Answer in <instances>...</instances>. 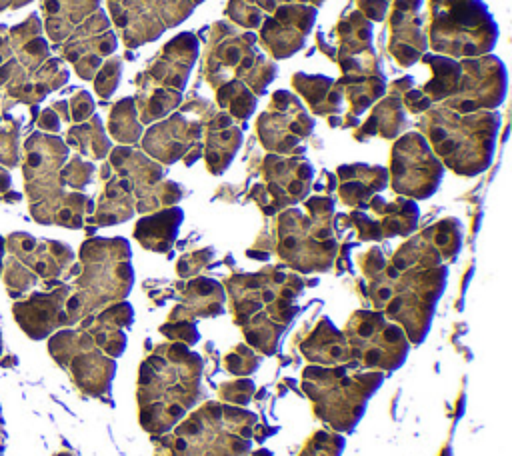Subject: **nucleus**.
<instances>
[{
  "instance_id": "9d476101",
  "label": "nucleus",
  "mask_w": 512,
  "mask_h": 456,
  "mask_svg": "<svg viewBox=\"0 0 512 456\" xmlns=\"http://www.w3.org/2000/svg\"><path fill=\"white\" fill-rule=\"evenodd\" d=\"M506 70L498 58L486 56L460 64V80L454 96L446 100L456 112L490 110L504 100Z\"/></svg>"
},
{
  "instance_id": "9b49d317",
  "label": "nucleus",
  "mask_w": 512,
  "mask_h": 456,
  "mask_svg": "<svg viewBox=\"0 0 512 456\" xmlns=\"http://www.w3.org/2000/svg\"><path fill=\"white\" fill-rule=\"evenodd\" d=\"M314 120L288 92H276L266 114L260 116L258 136L268 150L286 154L312 132Z\"/></svg>"
},
{
  "instance_id": "ddd939ff",
  "label": "nucleus",
  "mask_w": 512,
  "mask_h": 456,
  "mask_svg": "<svg viewBox=\"0 0 512 456\" xmlns=\"http://www.w3.org/2000/svg\"><path fill=\"white\" fill-rule=\"evenodd\" d=\"M202 124L198 118V112L192 108H186L184 112H178L170 116L168 120L152 126L144 136V150L154 156L158 162H174L186 154V150L200 138Z\"/></svg>"
},
{
  "instance_id": "f3484780",
  "label": "nucleus",
  "mask_w": 512,
  "mask_h": 456,
  "mask_svg": "<svg viewBox=\"0 0 512 456\" xmlns=\"http://www.w3.org/2000/svg\"><path fill=\"white\" fill-rule=\"evenodd\" d=\"M114 22L132 48L158 38L166 26L154 0H108Z\"/></svg>"
},
{
  "instance_id": "aec40b11",
  "label": "nucleus",
  "mask_w": 512,
  "mask_h": 456,
  "mask_svg": "<svg viewBox=\"0 0 512 456\" xmlns=\"http://www.w3.org/2000/svg\"><path fill=\"white\" fill-rule=\"evenodd\" d=\"M302 354L310 360V362H318V364H342L352 360L350 358V350H348V342L346 336L342 332H338L328 318H324L316 330L304 340L302 344Z\"/></svg>"
},
{
  "instance_id": "39448f33",
  "label": "nucleus",
  "mask_w": 512,
  "mask_h": 456,
  "mask_svg": "<svg viewBox=\"0 0 512 456\" xmlns=\"http://www.w3.org/2000/svg\"><path fill=\"white\" fill-rule=\"evenodd\" d=\"M498 36L496 24L480 0H452L432 12L430 42L440 52L474 56L488 52Z\"/></svg>"
},
{
  "instance_id": "4468645a",
  "label": "nucleus",
  "mask_w": 512,
  "mask_h": 456,
  "mask_svg": "<svg viewBox=\"0 0 512 456\" xmlns=\"http://www.w3.org/2000/svg\"><path fill=\"white\" fill-rule=\"evenodd\" d=\"M198 56V42L192 34L184 32L180 36H176L174 40H170L164 50L160 52V56L152 62V66L148 68L146 74H142V78H146L144 86L146 88H170L176 92H182L190 68L194 66V60Z\"/></svg>"
},
{
  "instance_id": "6ab92c4d",
  "label": "nucleus",
  "mask_w": 512,
  "mask_h": 456,
  "mask_svg": "<svg viewBox=\"0 0 512 456\" xmlns=\"http://www.w3.org/2000/svg\"><path fill=\"white\" fill-rule=\"evenodd\" d=\"M338 176L342 180L338 192L340 198L350 206H368V198L382 190L388 180V172L382 166H366V164H354V166H342L338 170Z\"/></svg>"
},
{
  "instance_id": "a878e982",
  "label": "nucleus",
  "mask_w": 512,
  "mask_h": 456,
  "mask_svg": "<svg viewBox=\"0 0 512 456\" xmlns=\"http://www.w3.org/2000/svg\"><path fill=\"white\" fill-rule=\"evenodd\" d=\"M110 130L114 138L120 142H134L142 134V126L138 122V112L134 108L132 98H124L116 104L114 112L110 114Z\"/></svg>"
},
{
  "instance_id": "f8f14e48",
  "label": "nucleus",
  "mask_w": 512,
  "mask_h": 456,
  "mask_svg": "<svg viewBox=\"0 0 512 456\" xmlns=\"http://www.w3.org/2000/svg\"><path fill=\"white\" fill-rule=\"evenodd\" d=\"M316 18V8L310 4H280L260 28L262 44L274 58H286L302 48Z\"/></svg>"
},
{
  "instance_id": "6e6552de",
  "label": "nucleus",
  "mask_w": 512,
  "mask_h": 456,
  "mask_svg": "<svg viewBox=\"0 0 512 456\" xmlns=\"http://www.w3.org/2000/svg\"><path fill=\"white\" fill-rule=\"evenodd\" d=\"M350 358H358L368 368L392 372L404 364L408 338L404 330L390 324L380 312H358L346 328Z\"/></svg>"
},
{
  "instance_id": "7c9ffc66",
  "label": "nucleus",
  "mask_w": 512,
  "mask_h": 456,
  "mask_svg": "<svg viewBox=\"0 0 512 456\" xmlns=\"http://www.w3.org/2000/svg\"><path fill=\"white\" fill-rule=\"evenodd\" d=\"M298 2H300V4H312V6L316 8V6H318V4H322L324 0H298Z\"/></svg>"
},
{
  "instance_id": "7ed1b4c3",
  "label": "nucleus",
  "mask_w": 512,
  "mask_h": 456,
  "mask_svg": "<svg viewBox=\"0 0 512 456\" xmlns=\"http://www.w3.org/2000/svg\"><path fill=\"white\" fill-rule=\"evenodd\" d=\"M384 372L348 376L346 366L304 370V390L314 400L316 414L338 430H352L364 414L366 400L380 386Z\"/></svg>"
},
{
  "instance_id": "423d86ee",
  "label": "nucleus",
  "mask_w": 512,
  "mask_h": 456,
  "mask_svg": "<svg viewBox=\"0 0 512 456\" xmlns=\"http://www.w3.org/2000/svg\"><path fill=\"white\" fill-rule=\"evenodd\" d=\"M398 290H392V298L386 302V316L400 322L406 338L412 344H420L434 316V306L444 290L446 268H410L400 278L396 276Z\"/></svg>"
},
{
  "instance_id": "0eeeda50",
  "label": "nucleus",
  "mask_w": 512,
  "mask_h": 456,
  "mask_svg": "<svg viewBox=\"0 0 512 456\" xmlns=\"http://www.w3.org/2000/svg\"><path fill=\"white\" fill-rule=\"evenodd\" d=\"M210 48L206 54V74L210 82L214 78H226L232 70L246 78L254 92H262L270 80H274L276 64L262 58L254 44L252 32H238L230 24L216 22L210 28Z\"/></svg>"
},
{
  "instance_id": "5701e85b",
  "label": "nucleus",
  "mask_w": 512,
  "mask_h": 456,
  "mask_svg": "<svg viewBox=\"0 0 512 456\" xmlns=\"http://www.w3.org/2000/svg\"><path fill=\"white\" fill-rule=\"evenodd\" d=\"M292 0H230L226 14L240 26L252 30L262 24L266 14H272L280 4H290Z\"/></svg>"
},
{
  "instance_id": "bb28decb",
  "label": "nucleus",
  "mask_w": 512,
  "mask_h": 456,
  "mask_svg": "<svg viewBox=\"0 0 512 456\" xmlns=\"http://www.w3.org/2000/svg\"><path fill=\"white\" fill-rule=\"evenodd\" d=\"M400 102L396 98H388L382 102L372 118L364 124L368 134H382L392 138L398 132V124H402V112H400Z\"/></svg>"
},
{
  "instance_id": "2eb2a0df",
  "label": "nucleus",
  "mask_w": 512,
  "mask_h": 456,
  "mask_svg": "<svg viewBox=\"0 0 512 456\" xmlns=\"http://www.w3.org/2000/svg\"><path fill=\"white\" fill-rule=\"evenodd\" d=\"M266 178H268L266 192L270 198L268 214H272L278 208L300 202L308 194L310 182H312V166L306 160H298V158L268 156Z\"/></svg>"
},
{
  "instance_id": "4be33fe9",
  "label": "nucleus",
  "mask_w": 512,
  "mask_h": 456,
  "mask_svg": "<svg viewBox=\"0 0 512 456\" xmlns=\"http://www.w3.org/2000/svg\"><path fill=\"white\" fill-rule=\"evenodd\" d=\"M296 90L310 102L316 114H328L338 112L340 108V92L336 90V84L328 76H306L296 74L294 76Z\"/></svg>"
},
{
  "instance_id": "cd10ccee",
  "label": "nucleus",
  "mask_w": 512,
  "mask_h": 456,
  "mask_svg": "<svg viewBox=\"0 0 512 456\" xmlns=\"http://www.w3.org/2000/svg\"><path fill=\"white\" fill-rule=\"evenodd\" d=\"M156 10L166 28H172L188 18V14L202 2V0H154Z\"/></svg>"
},
{
  "instance_id": "c85d7f7f",
  "label": "nucleus",
  "mask_w": 512,
  "mask_h": 456,
  "mask_svg": "<svg viewBox=\"0 0 512 456\" xmlns=\"http://www.w3.org/2000/svg\"><path fill=\"white\" fill-rule=\"evenodd\" d=\"M174 328H178V330H170V328H166V326H162V332L164 334H168L170 338H176V340H182L184 344H194L200 336H198V332H196V328L192 326V324H188V322H176V326Z\"/></svg>"
},
{
  "instance_id": "f257e3e1",
  "label": "nucleus",
  "mask_w": 512,
  "mask_h": 456,
  "mask_svg": "<svg viewBox=\"0 0 512 456\" xmlns=\"http://www.w3.org/2000/svg\"><path fill=\"white\" fill-rule=\"evenodd\" d=\"M202 362L184 344H166L140 366V422L150 432H166L198 400Z\"/></svg>"
},
{
  "instance_id": "dca6fc26",
  "label": "nucleus",
  "mask_w": 512,
  "mask_h": 456,
  "mask_svg": "<svg viewBox=\"0 0 512 456\" xmlns=\"http://www.w3.org/2000/svg\"><path fill=\"white\" fill-rule=\"evenodd\" d=\"M422 0H394L390 14V52L402 66H410L426 48L420 16Z\"/></svg>"
},
{
  "instance_id": "20e7f679",
  "label": "nucleus",
  "mask_w": 512,
  "mask_h": 456,
  "mask_svg": "<svg viewBox=\"0 0 512 456\" xmlns=\"http://www.w3.org/2000/svg\"><path fill=\"white\" fill-rule=\"evenodd\" d=\"M306 206L312 218L300 210H286L278 218V254L302 272L326 270L336 254V238L328 226L334 204L330 198H312Z\"/></svg>"
},
{
  "instance_id": "1a4fd4ad",
  "label": "nucleus",
  "mask_w": 512,
  "mask_h": 456,
  "mask_svg": "<svg viewBox=\"0 0 512 456\" xmlns=\"http://www.w3.org/2000/svg\"><path fill=\"white\" fill-rule=\"evenodd\" d=\"M442 164L418 132L402 136L392 150V188L410 198H428L442 180Z\"/></svg>"
},
{
  "instance_id": "a211bd4d",
  "label": "nucleus",
  "mask_w": 512,
  "mask_h": 456,
  "mask_svg": "<svg viewBox=\"0 0 512 456\" xmlns=\"http://www.w3.org/2000/svg\"><path fill=\"white\" fill-rule=\"evenodd\" d=\"M242 134L232 124V118L224 112L212 114L208 118V136H206V164L214 174L226 170L236 150L240 148Z\"/></svg>"
},
{
  "instance_id": "b1692460",
  "label": "nucleus",
  "mask_w": 512,
  "mask_h": 456,
  "mask_svg": "<svg viewBox=\"0 0 512 456\" xmlns=\"http://www.w3.org/2000/svg\"><path fill=\"white\" fill-rule=\"evenodd\" d=\"M186 300L202 316L220 314L222 304H224V290L218 282H214L210 278H198L188 284Z\"/></svg>"
},
{
  "instance_id": "c756f323",
  "label": "nucleus",
  "mask_w": 512,
  "mask_h": 456,
  "mask_svg": "<svg viewBox=\"0 0 512 456\" xmlns=\"http://www.w3.org/2000/svg\"><path fill=\"white\" fill-rule=\"evenodd\" d=\"M356 4L366 18L374 20H382L388 10V0H356Z\"/></svg>"
},
{
  "instance_id": "f03ea898",
  "label": "nucleus",
  "mask_w": 512,
  "mask_h": 456,
  "mask_svg": "<svg viewBox=\"0 0 512 456\" xmlns=\"http://www.w3.org/2000/svg\"><path fill=\"white\" fill-rule=\"evenodd\" d=\"M420 126L428 134L432 152L444 158L454 172L472 176L490 164L498 114L486 110L462 116L452 108H436L422 116Z\"/></svg>"
},
{
  "instance_id": "412c9836",
  "label": "nucleus",
  "mask_w": 512,
  "mask_h": 456,
  "mask_svg": "<svg viewBox=\"0 0 512 456\" xmlns=\"http://www.w3.org/2000/svg\"><path fill=\"white\" fill-rule=\"evenodd\" d=\"M182 222V210L180 208H168L154 216H146L136 224V238L138 242L154 252H164L172 246L178 226Z\"/></svg>"
},
{
  "instance_id": "393cba45",
  "label": "nucleus",
  "mask_w": 512,
  "mask_h": 456,
  "mask_svg": "<svg viewBox=\"0 0 512 456\" xmlns=\"http://www.w3.org/2000/svg\"><path fill=\"white\" fill-rule=\"evenodd\" d=\"M218 102L222 108L230 110L236 118H248L254 112L256 96L240 80H228L218 88Z\"/></svg>"
}]
</instances>
